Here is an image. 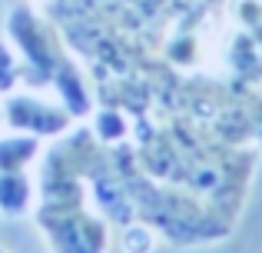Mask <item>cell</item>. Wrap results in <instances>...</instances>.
Listing matches in <instances>:
<instances>
[{"label":"cell","instance_id":"ba28073f","mask_svg":"<svg viewBox=\"0 0 262 253\" xmlns=\"http://www.w3.org/2000/svg\"><path fill=\"white\" fill-rule=\"evenodd\" d=\"M0 124H4V110H0Z\"/></svg>","mask_w":262,"mask_h":253},{"label":"cell","instance_id":"277c9868","mask_svg":"<svg viewBox=\"0 0 262 253\" xmlns=\"http://www.w3.org/2000/svg\"><path fill=\"white\" fill-rule=\"evenodd\" d=\"M40 157V137L33 133H13L0 137V170H27Z\"/></svg>","mask_w":262,"mask_h":253},{"label":"cell","instance_id":"7a4b0ae2","mask_svg":"<svg viewBox=\"0 0 262 253\" xmlns=\"http://www.w3.org/2000/svg\"><path fill=\"white\" fill-rule=\"evenodd\" d=\"M4 124L20 133H33V137H63L70 130V110L63 104H47L43 97L33 93H7L4 97Z\"/></svg>","mask_w":262,"mask_h":253},{"label":"cell","instance_id":"52a82bcc","mask_svg":"<svg viewBox=\"0 0 262 253\" xmlns=\"http://www.w3.org/2000/svg\"><path fill=\"white\" fill-rule=\"evenodd\" d=\"M0 253H10V250H7V247H0Z\"/></svg>","mask_w":262,"mask_h":253},{"label":"cell","instance_id":"8992f818","mask_svg":"<svg viewBox=\"0 0 262 253\" xmlns=\"http://www.w3.org/2000/svg\"><path fill=\"white\" fill-rule=\"evenodd\" d=\"M24 80V64L13 53V47L7 40H0V97L17 90V84Z\"/></svg>","mask_w":262,"mask_h":253},{"label":"cell","instance_id":"5b68a950","mask_svg":"<svg viewBox=\"0 0 262 253\" xmlns=\"http://www.w3.org/2000/svg\"><path fill=\"white\" fill-rule=\"evenodd\" d=\"M120 250L123 253H156L160 247V233L143 220H129L120 227Z\"/></svg>","mask_w":262,"mask_h":253},{"label":"cell","instance_id":"3957f363","mask_svg":"<svg viewBox=\"0 0 262 253\" xmlns=\"http://www.w3.org/2000/svg\"><path fill=\"white\" fill-rule=\"evenodd\" d=\"M33 180L27 170H0V217L24 220L33 213Z\"/></svg>","mask_w":262,"mask_h":253},{"label":"cell","instance_id":"6da1fadb","mask_svg":"<svg viewBox=\"0 0 262 253\" xmlns=\"http://www.w3.org/2000/svg\"><path fill=\"white\" fill-rule=\"evenodd\" d=\"M37 227L50 253H110L113 230L103 213H90L83 200H40Z\"/></svg>","mask_w":262,"mask_h":253}]
</instances>
